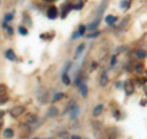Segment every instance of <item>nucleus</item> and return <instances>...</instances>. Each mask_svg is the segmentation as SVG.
<instances>
[{
	"instance_id": "nucleus-9",
	"label": "nucleus",
	"mask_w": 147,
	"mask_h": 139,
	"mask_svg": "<svg viewBox=\"0 0 147 139\" xmlns=\"http://www.w3.org/2000/svg\"><path fill=\"white\" fill-rule=\"evenodd\" d=\"M59 111L57 107H50L49 111H48V117H55V116H58Z\"/></svg>"
},
{
	"instance_id": "nucleus-27",
	"label": "nucleus",
	"mask_w": 147,
	"mask_h": 139,
	"mask_svg": "<svg viewBox=\"0 0 147 139\" xmlns=\"http://www.w3.org/2000/svg\"><path fill=\"white\" fill-rule=\"evenodd\" d=\"M3 116H4V111H1V110H0V119L3 118Z\"/></svg>"
},
{
	"instance_id": "nucleus-12",
	"label": "nucleus",
	"mask_w": 147,
	"mask_h": 139,
	"mask_svg": "<svg viewBox=\"0 0 147 139\" xmlns=\"http://www.w3.org/2000/svg\"><path fill=\"white\" fill-rule=\"evenodd\" d=\"M84 48H85V44H84V43H81V44L79 46V47L76 48V52H75V58H77V57H79V55L82 53V50H84Z\"/></svg>"
},
{
	"instance_id": "nucleus-14",
	"label": "nucleus",
	"mask_w": 147,
	"mask_h": 139,
	"mask_svg": "<svg viewBox=\"0 0 147 139\" xmlns=\"http://www.w3.org/2000/svg\"><path fill=\"white\" fill-rule=\"evenodd\" d=\"M63 82H64L65 85L70 84V78H69L67 74H63Z\"/></svg>"
},
{
	"instance_id": "nucleus-6",
	"label": "nucleus",
	"mask_w": 147,
	"mask_h": 139,
	"mask_svg": "<svg viewBox=\"0 0 147 139\" xmlns=\"http://www.w3.org/2000/svg\"><path fill=\"white\" fill-rule=\"evenodd\" d=\"M99 84H100V86H105V85L108 84V75H107V73H105V72H103L102 75H100Z\"/></svg>"
},
{
	"instance_id": "nucleus-24",
	"label": "nucleus",
	"mask_w": 147,
	"mask_h": 139,
	"mask_svg": "<svg viewBox=\"0 0 147 139\" xmlns=\"http://www.w3.org/2000/svg\"><path fill=\"white\" fill-rule=\"evenodd\" d=\"M7 101V97H0V104H4V102H6Z\"/></svg>"
},
{
	"instance_id": "nucleus-26",
	"label": "nucleus",
	"mask_w": 147,
	"mask_h": 139,
	"mask_svg": "<svg viewBox=\"0 0 147 139\" xmlns=\"http://www.w3.org/2000/svg\"><path fill=\"white\" fill-rule=\"evenodd\" d=\"M110 63H112V65H113V64H115V57L112 58V62H110Z\"/></svg>"
},
{
	"instance_id": "nucleus-2",
	"label": "nucleus",
	"mask_w": 147,
	"mask_h": 139,
	"mask_svg": "<svg viewBox=\"0 0 147 139\" xmlns=\"http://www.w3.org/2000/svg\"><path fill=\"white\" fill-rule=\"evenodd\" d=\"M124 90H125L127 95H131L134 92V84H132L131 80H126L124 82Z\"/></svg>"
},
{
	"instance_id": "nucleus-7",
	"label": "nucleus",
	"mask_w": 147,
	"mask_h": 139,
	"mask_svg": "<svg viewBox=\"0 0 147 139\" xmlns=\"http://www.w3.org/2000/svg\"><path fill=\"white\" fill-rule=\"evenodd\" d=\"M5 57L9 59V61H12V62L17 59V58H16V55H15V53H13L11 49H7V50H6V52H5Z\"/></svg>"
},
{
	"instance_id": "nucleus-22",
	"label": "nucleus",
	"mask_w": 147,
	"mask_h": 139,
	"mask_svg": "<svg viewBox=\"0 0 147 139\" xmlns=\"http://www.w3.org/2000/svg\"><path fill=\"white\" fill-rule=\"evenodd\" d=\"M135 69H136L137 73H141L142 72V65H141V64H137V65L135 67Z\"/></svg>"
},
{
	"instance_id": "nucleus-29",
	"label": "nucleus",
	"mask_w": 147,
	"mask_h": 139,
	"mask_svg": "<svg viewBox=\"0 0 147 139\" xmlns=\"http://www.w3.org/2000/svg\"><path fill=\"white\" fill-rule=\"evenodd\" d=\"M44 1H48V3H50V1H55V0H44Z\"/></svg>"
},
{
	"instance_id": "nucleus-8",
	"label": "nucleus",
	"mask_w": 147,
	"mask_h": 139,
	"mask_svg": "<svg viewBox=\"0 0 147 139\" xmlns=\"http://www.w3.org/2000/svg\"><path fill=\"white\" fill-rule=\"evenodd\" d=\"M102 112H103V105H98V106H96L94 110H93V116L94 117H98Z\"/></svg>"
},
{
	"instance_id": "nucleus-15",
	"label": "nucleus",
	"mask_w": 147,
	"mask_h": 139,
	"mask_svg": "<svg viewBox=\"0 0 147 139\" xmlns=\"http://www.w3.org/2000/svg\"><path fill=\"white\" fill-rule=\"evenodd\" d=\"M77 113H79V107H77V106H75V108L72 107V111H71V118H76Z\"/></svg>"
},
{
	"instance_id": "nucleus-23",
	"label": "nucleus",
	"mask_w": 147,
	"mask_h": 139,
	"mask_svg": "<svg viewBox=\"0 0 147 139\" xmlns=\"http://www.w3.org/2000/svg\"><path fill=\"white\" fill-rule=\"evenodd\" d=\"M99 35V32H96V33H90V35H87V37L88 38H92V37H97Z\"/></svg>"
},
{
	"instance_id": "nucleus-10",
	"label": "nucleus",
	"mask_w": 147,
	"mask_h": 139,
	"mask_svg": "<svg viewBox=\"0 0 147 139\" xmlns=\"http://www.w3.org/2000/svg\"><path fill=\"white\" fill-rule=\"evenodd\" d=\"M117 20H118L117 16H113V15H109V16L105 17V22H107L108 25H113V24H114V22H115Z\"/></svg>"
},
{
	"instance_id": "nucleus-17",
	"label": "nucleus",
	"mask_w": 147,
	"mask_h": 139,
	"mask_svg": "<svg viewBox=\"0 0 147 139\" xmlns=\"http://www.w3.org/2000/svg\"><path fill=\"white\" fill-rule=\"evenodd\" d=\"M81 95L82 96H86L87 95V86L86 85H82L81 86Z\"/></svg>"
},
{
	"instance_id": "nucleus-25",
	"label": "nucleus",
	"mask_w": 147,
	"mask_h": 139,
	"mask_svg": "<svg viewBox=\"0 0 147 139\" xmlns=\"http://www.w3.org/2000/svg\"><path fill=\"white\" fill-rule=\"evenodd\" d=\"M6 30H7V33H9V35H12V29H11V27H9V26H7V27H6Z\"/></svg>"
},
{
	"instance_id": "nucleus-28",
	"label": "nucleus",
	"mask_w": 147,
	"mask_h": 139,
	"mask_svg": "<svg viewBox=\"0 0 147 139\" xmlns=\"http://www.w3.org/2000/svg\"><path fill=\"white\" fill-rule=\"evenodd\" d=\"M71 139H81V138L77 137V136H74V137H71Z\"/></svg>"
},
{
	"instance_id": "nucleus-21",
	"label": "nucleus",
	"mask_w": 147,
	"mask_h": 139,
	"mask_svg": "<svg viewBox=\"0 0 147 139\" xmlns=\"http://www.w3.org/2000/svg\"><path fill=\"white\" fill-rule=\"evenodd\" d=\"M85 30H86V27L85 26H80V30H79V32H77V33H79V35H84L85 33Z\"/></svg>"
},
{
	"instance_id": "nucleus-4",
	"label": "nucleus",
	"mask_w": 147,
	"mask_h": 139,
	"mask_svg": "<svg viewBox=\"0 0 147 139\" xmlns=\"http://www.w3.org/2000/svg\"><path fill=\"white\" fill-rule=\"evenodd\" d=\"M25 123H28V124H32V123H34L37 121V116L34 113H27L25 116Z\"/></svg>"
},
{
	"instance_id": "nucleus-11",
	"label": "nucleus",
	"mask_w": 147,
	"mask_h": 139,
	"mask_svg": "<svg viewBox=\"0 0 147 139\" xmlns=\"http://www.w3.org/2000/svg\"><path fill=\"white\" fill-rule=\"evenodd\" d=\"M71 9H72V6H71V5H69V4H67V5H65V7H63V14H61V17H63V18H64V17H66V15L69 14V11H70Z\"/></svg>"
},
{
	"instance_id": "nucleus-1",
	"label": "nucleus",
	"mask_w": 147,
	"mask_h": 139,
	"mask_svg": "<svg viewBox=\"0 0 147 139\" xmlns=\"http://www.w3.org/2000/svg\"><path fill=\"white\" fill-rule=\"evenodd\" d=\"M24 112H25V106H15V107L10 110V114L13 118L20 117L21 114H24Z\"/></svg>"
},
{
	"instance_id": "nucleus-13",
	"label": "nucleus",
	"mask_w": 147,
	"mask_h": 139,
	"mask_svg": "<svg viewBox=\"0 0 147 139\" xmlns=\"http://www.w3.org/2000/svg\"><path fill=\"white\" fill-rule=\"evenodd\" d=\"M136 57L139 58V59H142V58H145V57H146V52H145V50H142V49H139V50H136Z\"/></svg>"
},
{
	"instance_id": "nucleus-19",
	"label": "nucleus",
	"mask_w": 147,
	"mask_h": 139,
	"mask_svg": "<svg viewBox=\"0 0 147 139\" xmlns=\"http://www.w3.org/2000/svg\"><path fill=\"white\" fill-rule=\"evenodd\" d=\"M64 97V94H57L54 96V99H53V101H59L60 99H63Z\"/></svg>"
},
{
	"instance_id": "nucleus-30",
	"label": "nucleus",
	"mask_w": 147,
	"mask_h": 139,
	"mask_svg": "<svg viewBox=\"0 0 147 139\" xmlns=\"http://www.w3.org/2000/svg\"><path fill=\"white\" fill-rule=\"evenodd\" d=\"M34 139H38V138H34Z\"/></svg>"
},
{
	"instance_id": "nucleus-5",
	"label": "nucleus",
	"mask_w": 147,
	"mask_h": 139,
	"mask_svg": "<svg viewBox=\"0 0 147 139\" xmlns=\"http://www.w3.org/2000/svg\"><path fill=\"white\" fill-rule=\"evenodd\" d=\"M3 137L5 139H11L13 137V131H12V129H10V128H6L5 131L3 132Z\"/></svg>"
},
{
	"instance_id": "nucleus-18",
	"label": "nucleus",
	"mask_w": 147,
	"mask_h": 139,
	"mask_svg": "<svg viewBox=\"0 0 147 139\" xmlns=\"http://www.w3.org/2000/svg\"><path fill=\"white\" fill-rule=\"evenodd\" d=\"M18 31H20V33H21V35H25V36L28 33V32H27V30L25 29V27H22V26H21V27H18Z\"/></svg>"
},
{
	"instance_id": "nucleus-3",
	"label": "nucleus",
	"mask_w": 147,
	"mask_h": 139,
	"mask_svg": "<svg viewBox=\"0 0 147 139\" xmlns=\"http://www.w3.org/2000/svg\"><path fill=\"white\" fill-rule=\"evenodd\" d=\"M47 16H48V18H50V20H54V18L58 16V10H57V7H55V6L49 7L48 11H47Z\"/></svg>"
},
{
	"instance_id": "nucleus-20",
	"label": "nucleus",
	"mask_w": 147,
	"mask_h": 139,
	"mask_svg": "<svg viewBox=\"0 0 147 139\" xmlns=\"http://www.w3.org/2000/svg\"><path fill=\"white\" fill-rule=\"evenodd\" d=\"M11 18H12V14H6L5 18H4V20H5V24H7V22L11 20Z\"/></svg>"
},
{
	"instance_id": "nucleus-16",
	"label": "nucleus",
	"mask_w": 147,
	"mask_h": 139,
	"mask_svg": "<svg viewBox=\"0 0 147 139\" xmlns=\"http://www.w3.org/2000/svg\"><path fill=\"white\" fill-rule=\"evenodd\" d=\"M5 92H6V86L4 84H0V97L3 95H5Z\"/></svg>"
}]
</instances>
